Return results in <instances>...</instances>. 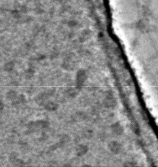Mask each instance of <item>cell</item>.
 Listing matches in <instances>:
<instances>
[{"instance_id": "1", "label": "cell", "mask_w": 158, "mask_h": 167, "mask_svg": "<svg viewBox=\"0 0 158 167\" xmlns=\"http://www.w3.org/2000/svg\"><path fill=\"white\" fill-rule=\"evenodd\" d=\"M86 74L84 70H80L78 72L77 75V86L81 87L83 86L85 80H86Z\"/></svg>"}, {"instance_id": "2", "label": "cell", "mask_w": 158, "mask_h": 167, "mask_svg": "<svg viewBox=\"0 0 158 167\" xmlns=\"http://www.w3.org/2000/svg\"><path fill=\"white\" fill-rule=\"evenodd\" d=\"M88 148L87 146L84 144H80L78 147H77V150H76V152L78 156H83L84 155L88 152Z\"/></svg>"}, {"instance_id": "3", "label": "cell", "mask_w": 158, "mask_h": 167, "mask_svg": "<svg viewBox=\"0 0 158 167\" xmlns=\"http://www.w3.org/2000/svg\"><path fill=\"white\" fill-rule=\"evenodd\" d=\"M56 104L54 103H49L46 105L45 108L47 110H54L56 109Z\"/></svg>"}, {"instance_id": "4", "label": "cell", "mask_w": 158, "mask_h": 167, "mask_svg": "<svg viewBox=\"0 0 158 167\" xmlns=\"http://www.w3.org/2000/svg\"><path fill=\"white\" fill-rule=\"evenodd\" d=\"M14 67V64H12V62L8 63V64L5 66V69L7 71H10L12 69H13Z\"/></svg>"}]
</instances>
